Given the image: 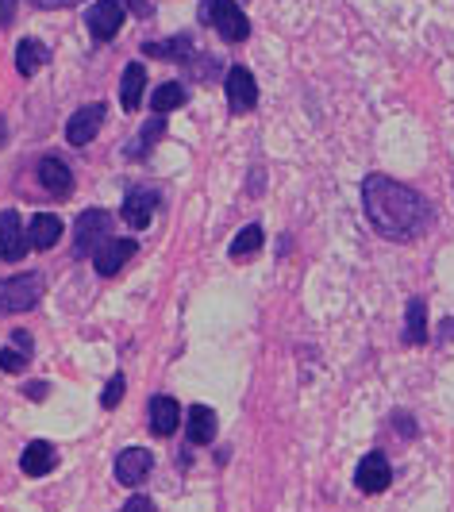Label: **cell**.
<instances>
[{
    "instance_id": "cb8c5ba5",
    "label": "cell",
    "mask_w": 454,
    "mask_h": 512,
    "mask_svg": "<svg viewBox=\"0 0 454 512\" xmlns=\"http://www.w3.org/2000/svg\"><path fill=\"white\" fill-rule=\"evenodd\" d=\"M262 243H266V231L258 228V224H247V228L231 239L227 255H231V258H251V255H258V251H262Z\"/></svg>"
},
{
    "instance_id": "e0dca14e",
    "label": "cell",
    "mask_w": 454,
    "mask_h": 512,
    "mask_svg": "<svg viewBox=\"0 0 454 512\" xmlns=\"http://www.w3.org/2000/svg\"><path fill=\"white\" fill-rule=\"evenodd\" d=\"M20 466H24L27 478H43V474H51L54 466H58V451H54V443H47V439L27 443L24 455H20Z\"/></svg>"
},
{
    "instance_id": "8992f818",
    "label": "cell",
    "mask_w": 454,
    "mask_h": 512,
    "mask_svg": "<svg viewBox=\"0 0 454 512\" xmlns=\"http://www.w3.org/2000/svg\"><path fill=\"white\" fill-rule=\"evenodd\" d=\"M31 251V235H27L20 212L4 208L0 212V262H20Z\"/></svg>"
},
{
    "instance_id": "2e32d148",
    "label": "cell",
    "mask_w": 454,
    "mask_h": 512,
    "mask_svg": "<svg viewBox=\"0 0 454 512\" xmlns=\"http://www.w3.org/2000/svg\"><path fill=\"white\" fill-rule=\"evenodd\" d=\"M428 301L424 297H408V305H404V347H420V343H428Z\"/></svg>"
},
{
    "instance_id": "83f0119b",
    "label": "cell",
    "mask_w": 454,
    "mask_h": 512,
    "mask_svg": "<svg viewBox=\"0 0 454 512\" xmlns=\"http://www.w3.org/2000/svg\"><path fill=\"white\" fill-rule=\"evenodd\" d=\"M124 512H158V509H154L151 497H131V501L124 505Z\"/></svg>"
},
{
    "instance_id": "836d02e7",
    "label": "cell",
    "mask_w": 454,
    "mask_h": 512,
    "mask_svg": "<svg viewBox=\"0 0 454 512\" xmlns=\"http://www.w3.org/2000/svg\"><path fill=\"white\" fill-rule=\"evenodd\" d=\"M0 147H8V124H4V116H0Z\"/></svg>"
},
{
    "instance_id": "52a82bcc",
    "label": "cell",
    "mask_w": 454,
    "mask_h": 512,
    "mask_svg": "<svg viewBox=\"0 0 454 512\" xmlns=\"http://www.w3.org/2000/svg\"><path fill=\"white\" fill-rule=\"evenodd\" d=\"M389 482H393V466H389V459H385L381 451H366L362 462H358V470H354V486L374 497V493H385Z\"/></svg>"
},
{
    "instance_id": "ac0fdd59",
    "label": "cell",
    "mask_w": 454,
    "mask_h": 512,
    "mask_svg": "<svg viewBox=\"0 0 454 512\" xmlns=\"http://www.w3.org/2000/svg\"><path fill=\"white\" fill-rule=\"evenodd\" d=\"M27 235H31V247L35 251H51L62 239V220L54 212H35L31 224H27Z\"/></svg>"
},
{
    "instance_id": "d6986e66",
    "label": "cell",
    "mask_w": 454,
    "mask_h": 512,
    "mask_svg": "<svg viewBox=\"0 0 454 512\" xmlns=\"http://www.w3.org/2000/svg\"><path fill=\"white\" fill-rule=\"evenodd\" d=\"M143 89H147V70H143V62H131L124 70V81H120V104H124V112H135L143 104Z\"/></svg>"
},
{
    "instance_id": "3957f363",
    "label": "cell",
    "mask_w": 454,
    "mask_h": 512,
    "mask_svg": "<svg viewBox=\"0 0 454 512\" xmlns=\"http://www.w3.org/2000/svg\"><path fill=\"white\" fill-rule=\"evenodd\" d=\"M43 297V278L39 274H20V278H4L0 282V316H16L31 312Z\"/></svg>"
},
{
    "instance_id": "f1b7e54d",
    "label": "cell",
    "mask_w": 454,
    "mask_h": 512,
    "mask_svg": "<svg viewBox=\"0 0 454 512\" xmlns=\"http://www.w3.org/2000/svg\"><path fill=\"white\" fill-rule=\"evenodd\" d=\"M16 4H20V0H0V27L12 24V16H16Z\"/></svg>"
},
{
    "instance_id": "9a60e30c",
    "label": "cell",
    "mask_w": 454,
    "mask_h": 512,
    "mask_svg": "<svg viewBox=\"0 0 454 512\" xmlns=\"http://www.w3.org/2000/svg\"><path fill=\"white\" fill-rule=\"evenodd\" d=\"M185 420H181V405H177L170 393H158L151 397V432L154 436H174L177 428H181Z\"/></svg>"
},
{
    "instance_id": "44dd1931",
    "label": "cell",
    "mask_w": 454,
    "mask_h": 512,
    "mask_svg": "<svg viewBox=\"0 0 454 512\" xmlns=\"http://www.w3.org/2000/svg\"><path fill=\"white\" fill-rule=\"evenodd\" d=\"M47 62H51V51H47L39 39H20V47H16V70H20V74L35 77Z\"/></svg>"
},
{
    "instance_id": "4fadbf2b",
    "label": "cell",
    "mask_w": 454,
    "mask_h": 512,
    "mask_svg": "<svg viewBox=\"0 0 454 512\" xmlns=\"http://www.w3.org/2000/svg\"><path fill=\"white\" fill-rule=\"evenodd\" d=\"M120 212H124V220L135 231L151 228L154 212H158V193H154V189H131L124 197V208H120Z\"/></svg>"
},
{
    "instance_id": "d4e9b609",
    "label": "cell",
    "mask_w": 454,
    "mask_h": 512,
    "mask_svg": "<svg viewBox=\"0 0 454 512\" xmlns=\"http://www.w3.org/2000/svg\"><path fill=\"white\" fill-rule=\"evenodd\" d=\"M143 51L151 54V58H177V62H189V58H193V39H189V35H174V39H166V43H147Z\"/></svg>"
},
{
    "instance_id": "7c38bea8",
    "label": "cell",
    "mask_w": 454,
    "mask_h": 512,
    "mask_svg": "<svg viewBox=\"0 0 454 512\" xmlns=\"http://www.w3.org/2000/svg\"><path fill=\"white\" fill-rule=\"evenodd\" d=\"M135 251H139V243H135V239H116V235H112L101 251L93 255V266H97V274H101V278H112V274H120V270H124L127 258H135Z\"/></svg>"
},
{
    "instance_id": "5bb4252c",
    "label": "cell",
    "mask_w": 454,
    "mask_h": 512,
    "mask_svg": "<svg viewBox=\"0 0 454 512\" xmlns=\"http://www.w3.org/2000/svg\"><path fill=\"white\" fill-rule=\"evenodd\" d=\"M185 432H189V443L193 447H208L216 432H220V420H216V409H208V405H193V409L185 412Z\"/></svg>"
},
{
    "instance_id": "7a4b0ae2",
    "label": "cell",
    "mask_w": 454,
    "mask_h": 512,
    "mask_svg": "<svg viewBox=\"0 0 454 512\" xmlns=\"http://www.w3.org/2000/svg\"><path fill=\"white\" fill-rule=\"evenodd\" d=\"M201 20L220 31L224 43H247L251 39V20L243 12V4L235 0H201Z\"/></svg>"
},
{
    "instance_id": "9c48e42d",
    "label": "cell",
    "mask_w": 454,
    "mask_h": 512,
    "mask_svg": "<svg viewBox=\"0 0 454 512\" xmlns=\"http://www.w3.org/2000/svg\"><path fill=\"white\" fill-rule=\"evenodd\" d=\"M154 470V455L147 447H124L120 455H116V482L127 489L143 486V478Z\"/></svg>"
},
{
    "instance_id": "4316f807",
    "label": "cell",
    "mask_w": 454,
    "mask_h": 512,
    "mask_svg": "<svg viewBox=\"0 0 454 512\" xmlns=\"http://www.w3.org/2000/svg\"><path fill=\"white\" fill-rule=\"evenodd\" d=\"M389 420H393V428H397V432H401L404 439H416V432H420V428L412 424V416H408L404 409H397L393 416H389Z\"/></svg>"
},
{
    "instance_id": "f546056e",
    "label": "cell",
    "mask_w": 454,
    "mask_h": 512,
    "mask_svg": "<svg viewBox=\"0 0 454 512\" xmlns=\"http://www.w3.org/2000/svg\"><path fill=\"white\" fill-rule=\"evenodd\" d=\"M24 393L31 397V401H43V397H47V382H31Z\"/></svg>"
},
{
    "instance_id": "d6a6232c",
    "label": "cell",
    "mask_w": 454,
    "mask_h": 512,
    "mask_svg": "<svg viewBox=\"0 0 454 512\" xmlns=\"http://www.w3.org/2000/svg\"><path fill=\"white\" fill-rule=\"evenodd\" d=\"M120 4H131V8H135V12H139V16H143V12H147V0H120Z\"/></svg>"
},
{
    "instance_id": "6da1fadb",
    "label": "cell",
    "mask_w": 454,
    "mask_h": 512,
    "mask_svg": "<svg viewBox=\"0 0 454 512\" xmlns=\"http://www.w3.org/2000/svg\"><path fill=\"white\" fill-rule=\"evenodd\" d=\"M362 208L378 235L393 243H408L431 228V205L404 181L389 174H366L362 178Z\"/></svg>"
},
{
    "instance_id": "603a6c76",
    "label": "cell",
    "mask_w": 454,
    "mask_h": 512,
    "mask_svg": "<svg viewBox=\"0 0 454 512\" xmlns=\"http://www.w3.org/2000/svg\"><path fill=\"white\" fill-rule=\"evenodd\" d=\"M189 101V93H185V85L181 81H166V85H158L151 97V112L154 116H170L174 108H181V104Z\"/></svg>"
},
{
    "instance_id": "1f68e13d",
    "label": "cell",
    "mask_w": 454,
    "mask_h": 512,
    "mask_svg": "<svg viewBox=\"0 0 454 512\" xmlns=\"http://www.w3.org/2000/svg\"><path fill=\"white\" fill-rule=\"evenodd\" d=\"M439 328H443V339H454V320H451V316H447Z\"/></svg>"
},
{
    "instance_id": "4dcf8cb0",
    "label": "cell",
    "mask_w": 454,
    "mask_h": 512,
    "mask_svg": "<svg viewBox=\"0 0 454 512\" xmlns=\"http://www.w3.org/2000/svg\"><path fill=\"white\" fill-rule=\"evenodd\" d=\"M31 4H39V8H74L81 0H31Z\"/></svg>"
},
{
    "instance_id": "ba28073f",
    "label": "cell",
    "mask_w": 454,
    "mask_h": 512,
    "mask_svg": "<svg viewBox=\"0 0 454 512\" xmlns=\"http://www.w3.org/2000/svg\"><path fill=\"white\" fill-rule=\"evenodd\" d=\"M85 24H89V35H93L97 43L116 39L120 27H124V4H120V0H97V4L89 8Z\"/></svg>"
},
{
    "instance_id": "30bf717a",
    "label": "cell",
    "mask_w": 454,
    "mask_h": 512,
    "mask_svg": "<svg viewBox=\"0 0 454 512\" xmlns=\"http://www.w3.org/2000/svg\"><path fill=\"white\" fill-rule=\"evenodd\" d=\"M104 112H108L104 104H85V108H77L74 116H70V124H66V143H74V147L93 143L104 124Z\"/></svg>"
},
{
    "instance_id": "484cf974",
    "label": "cell",
    "mask_w": 454,
    "mask_h": 512,
    "mask_svg": "<svg viewBox=\"0 0 454 512\" xmlns=\"http://www.w3.org/2000/svg\"><path fill=\"white\" fill-rule=\"evenodd\" d=\"M124 374H112V382L104 385V393H101V405L104 409H116L120 401H124Z\"/></svg>"
},
{
    "instance_id": "277c9868",
    "label": "cell",
    "mask_w": 454,
    "mask_h": 512,
    "mask_svg": "<svg viewBox=\"0 0 454 512\" xmlns=\"http://www.w3.org/2000/svg\"><path fill=\"white\" fill-rule=\"evenodd\" d=\"M77 235H74V251L77 255H97L104 243L112 239V212L104 208H85L77 216Z\"/></svg>"
},
{
    "instance_id": "7402d4cb",
    "label": "cell",
    "mask_w": 454,
    "mask_h": 512,
    "mask_svg": "<svg viewBox=\"0 0 454 512\" xmlns=\"http://www.w3.org/2000/svg\"><path fill=\"white\" fill-rule=\"evenodd\" d=\"M27 362H31V339L24 332H16L12 347H0V370L4 374H20V370H27Z\"/></svg>"
},
{
    "instance_id": "ffe728a7",
    "label": "cell",
    "mask_w": 454,
    "mask_h": 512,
    "mask_svg": "<svg viewBox=\"0 0 454 512\" xmlns=\"http://www.w3.org/2000/svg\"><path fill=\"white\" fill-rule=\"evenodd\" d=\"M162 135H166V116H151V120L143 124V131L131 139V147H127L124 154L131 158V162H139V158H147V154L158 147V139H162Z\"/></svg>"
},
{
    "instance_id": "8fae6325",
    "label": "cell",
    "mask_w": 454,
    "mask_h": 512,
    "mask_svg": "<svg viewBox=\"0 0 454 512\" xmlns=\"http://www.w3.org/2000/svg\"><path fill=\"white\" fill-rule=\"evenodd\" d=\"M35 174H39V185L51 193V197H70L74 193V174H70V166L62 162V158H39V166H35Z\"/></svg>"
},
{
    "instance_id": "5b68a950",
    "label": "cell",
    "mask_w": 454,
    "mask_h": 512,
    "mask_svg": "<svg viewBox=\"0 0 454 512\" xmlns=\"http://www.w3.org/2000/svg\"><path fill=\"white\" fill-rule=\"evenodd\" d=\"M224 97L235 116H247V112L258 108V81H254L247 66H231L224 74Z\"/></svg>"
}]
</instances>
